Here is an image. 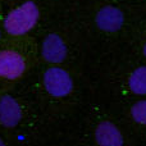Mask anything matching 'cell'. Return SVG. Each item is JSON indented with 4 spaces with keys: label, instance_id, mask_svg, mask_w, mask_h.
<instances>
[{
    "label": "cell",
    "instance_id": "obj_1",
    "mask_svg": "<svg viewBox=\"0 0 146 146\" xmlns=\"http://www.w3.org/2000/svg\"><path fill=\"white\" fill-rule=\"evenodd\" d=\"M40 19V9L32 0H26L13 8L4 18L3 27L9 36L19 37L36 27Z\"/></svg>",
    "mask_w": 146,
    "mask_h": 146
},
{
    "label": "cell",
    "instance_id": "obj_2",
    "mask_svg": "<svg viewBox=\"0 0 146 146\" xmlns=\"http://www.w3.org/2000/svg\"><path fill=\"white\" fill-rule=\"evenodd\" d=\"M42 85L45 91L55 99L67 98L72 94L74 82L68 71L59 66H51L44 72Z\"/></svg>",
    "mask_w": 146,
    "mask_h": 146
},
{
    "label": "cell",
    "instance_id": "obj_3",
    "mask_svg": "<svg viewBox=\"0 0 146 146\" xmlns=\"http://www.w3.org/2000/svg\"><path fill=\"white\" fill-rule=\"evenodd\" d=\"M27 63L25 56L17 50H0V78L14 81L21 78L26 72Z\"/></svg>",
    "mask_w": 146,
    "mask_h": 146
},
{
    "label": "cell",
    "instance_id": "obj_4",
    "mask_svg": "<svg viewBox=\"0 0 146 146\" xmlns=\"http://www.w3.org/2000/svg\"><path fill=\"white\" fill-rule=\"evenodd\" d=\"M41 55L44 60L53 66L63 63L68 55V48L66 41L58 33H48L41 42Z\"/></svg>",
    "mask_w": 146,
    "mask_h": 146
},
{
    "label": "cell",
    "instance_id": "obj_5",
    "mask_svg": "<svg viewBox=\"0 0 146 146\" xmlns=\"http://www.w3.org/2000/svg\"><path fill=\"white\" fill-rule=\"evenodd\" d=\"M124 14L118 7L104 5L96 12L95 25L103 32H117L123 27Z\"/></svg>",
    "mask_w": 146,
    "mask_h": 146
},
{
    "label": "cell",
    "instance_id": "obj_6",
    "mask_svg": "<svg viewBox=\"0 0 146 146\" xmlns=\"http://www.w3.org/2000/svg\"><path fill=\"white\" fill-rule=\"evenodd\" d=\"M22 121V108L12 95L0 98V124L5 128H14Z\"/></svg>",
    "mask_w": 146,
    "mask_h": 146
},
{
    "label": "cell",
    "instance_id": "obj_7",
    "mask_svg": "<svg viewBox=\"0 0 146 146\" xmlns=\"http://www.w3.org/2000/svg\"><path fill=\"white\" fill-rule=\"evenodd\" d=\"M95 141L98 146H123V135L110 121H101L95 128Z\"/></svg>",
    "mask_w": 146,
    "mask_h": 146
},
{
    "label": "cell",
    "instance_id": "obj_8",
    "mask_svg": "<svg viewBox=\"0 0 146 146\" xmlns=\"http://www.w3.org/2000/svg\"><path fill=\"white\" fill-rule=\"evenodd\" d=\"M128 88L135 95H146V67H139L129 74Z\"/></svg>",
    "mask_w": 146,
    "mask_h": 146
},
{
    "label": "cell",
    "instance_id": "obj_9",
    "mask_svg": "<svg viewBox=\"0 0 146 146\" xmlns=\"http://www.w3.org/2000/svg\"><path fill=\"white\" fill-rule=\"evenodd\" d=\"M131 117L136 123L146 126V100H139L132 105Z\"/></svg>",
    "mask_w": 146,
    "mask_h": 146
},
{
    "label": "cell",
    "instance_id": "obj_10",
    "mask_svg": "<svg viewBox=\"0 0 146 146\" xmlns=\"http://www.w3.org/2000/svg\"><path fill=\"white\" fill-rule=\"evenodd\" d=\"M0 146H7L5 145V142H4V140H3L1 137H0Z\"/></svg>",
    "mask_w": 146,
    "mask_h": 146
},
{
    "label": "cell",
    "instance_id": "obj_11",
    "mask_svg": "<svg viewBox=\"0 0 146 146\" xmlns=\"http://www.w3.org/2000/svg\"><path fill=\"white\" fill-rule=\"evenodd\" d=\"M144 55H145V58H146V44L144 45Z\"/></svg>",
    "mask_w": 146,
    "mask_h": 146
},
{
    "label": "cell",
    "instance_id": "obj_12",
    "mask_svg": "<svg viewBox=\"0 0 146 146\" xmlns=\"http://www.w3.org/2000/svg\"><path fill=\"white\" fill-rule=\"evenodd\" d=\"M0 38H1V32H0Z\"/></svg>",
    "mask_w": 146,
    "mask_h": 146
}]
</instances>
